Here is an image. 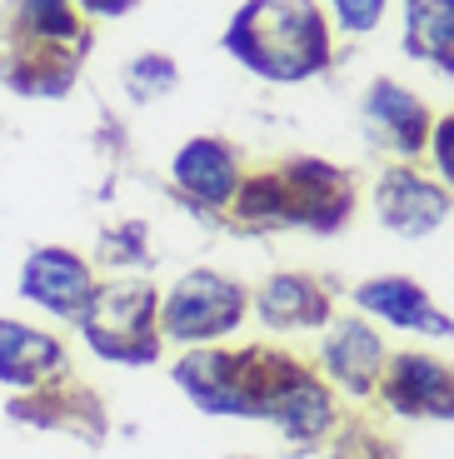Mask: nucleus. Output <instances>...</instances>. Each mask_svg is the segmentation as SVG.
<instances>
[{
    "label": "nucleus",
    "mask_w": 454,
    "mask_h": 459,
    "mask_svg": "<svg viewBox=\"0 0 454 459\" xmlns=\"http://www.w3.org/2000/svg\"><path fill=\"white\" fill-rule=\"evenodd\" d=\"M329 355V369L350 385V390H370V379H375L380 359H385V344H380L375 330H364L360 320H345L335 330V340L325 344Z\"/></svg>",
    "instance_id": "ddd939ff"
},
{
    "label": "nucleus",
    "mask_w": 454,
    "mask_h": 459,
    "mask_svg": "<svg viewBox=\"0 0 454 459\" xmlns=\"http://www.w3.org/2000/svg\"><path fill=\"white\" fill-rule=\"evenodd\" d=\"M360 310L380 315L385 325L395 330H420V334H454V320L450 315L434 310V299L424 295L420 285H409V280H370L360 285Z\"/></svg>",
    "instance_id": "9d476101"
},
{
    "label": "nucleus",
    "mask_w": 454,
    "mask_h": 459,
    "mask_svg": "<svg viewBox=\"0 0 454 459\" xmlns=\"http://www.w3.org/2000/svg\"><path fill=\"white\" fill-rule=\"evenodd\" d=\"M375 210L395 235H409V240H420V235H434L450 215V195H444L440 185L420 180V175L409 170H389L375 190Z\"/></svg>",
    "instance_id": "6e6552de"
},
{
    "label": "nucleus",
    "mask_w": 454,
    "mask_h": 459,
    "mask_svg": "<svg viewBox=\"0 0 454 459\" xmlns=\"http://www.w3.org/2000/svg\"><path fill=\"white\" fill-rule=\"evenodd\" d=\"M329 11H335V25L350 35H364L375 30L380 15H385V0H329Z\"/></svg>",
    "instance_id": "f3484780"
},
{
    "label": "nucleus",
    "mask_w": 454,
    "mask_h": 459,
    "mask_svg": "<svg viewBox=\"0 0 454 459\" xmlns=\"http://www.w3.org/2000/svg\"><path fill=\"white\" fill-rule=\"evenodd\" d=\"M65 365H70V355H65L60 334H50L46 325L0 315V385L5 390L40 394L65 375Z\"/></svg>",
    "instance_id": "39448f33"
},
{
    "label": "nucleus",
    "mask_w": 454,
    "mask_h": 459,
    "mask_svg": "<svg viewBox=\"0 0 454 459\" xmlns=\"http://www.w3.org/2000/svg\"><path fill=\"white\" fill-rule=\"evenodd\" d=\"M80 340L115 365H150L160 355V299L140 280H105L75 320Z\"/></svg>",
    "instance_id": "f03ea898"
},
{
    "label": "nucleus",
    "mask_w": 454,
    "mask_h": 459,
    "mask_svg": "<svg viewBox=\"0 0 454 459\" xmlns=\"http://www.w3.org/2000/svg\"><path fill=\"white\" fill-rule=\"evenodd\" d=\"M15 56H75L85 50V21L75 0H11Z\"/></svg>",
    "instance_id": "423d86ee"
},
{
    "label": "nucleus",
    "mask_w": 454,
    "mask_h": 459,
    "mask_svg": "<svg viewBox=\"0 0 454 459\" xmlns=\"http://www.w3.org/2000/svg\"><path fill=\"white\" fill-rule=\"evenodd\" d=\"M364 135L389 155H420L430 145V115L420 95H409L395 81H375L364 95Z\"/></svg>",
    "instance_id": "0eeeda50"
},
{
    "label": "nucleus",
    "mask_w": 454,
    "mask_h": 459,
    "mask_svg": "<svg viewBox=\"0 0 454 459\" xmlns=\"http://www.w3.org/2000/svg\"><path fill=\"white\" fill-rule=\"evenodd\" d=\"M95 255H100V264H110V270L140 264V255H145V230H140V225H115V230H105L100 245H95Z\"/></svg>",
    "instance_id": "dca6fc26"
},
{
    "label": "nucleus",
    "mask_w": 454,
    "mask_h": 459,
    "mask_svg": "<svg viewBox=\"0 0 454 459\" xmlns=\"http://www.w3.org/2000/svg\"><path fill=\"white\" fill-rule=\"evenodd\" d=\"M385 394L399 414H434V420L454 414V375L444 365H434V359H420V355L399 359Z\"/></svg>",
    "instance_id": "9b49d317"
},
{
    "label": "nucleus",
    "mask_w": 454,
    "mask_h": 459,
    "mask_svg": "<svg viewBox=\"0 0 454 459\" xmlns=\"http://www.w3.org/2000/svg\"><path fill=\"white\" fill-rule=\"evenodd\" d=\"M260 315L270 325H319L325 320V299L310 290V280L280 275L260 290Z\"/></svg>",
    "instance_id": "4468645a"
},
{
    "label": "nucleus",
    "mask_w": 454,
    "mask_h": 459,
    "mask_svg": "<svg viewBox=\"0 0 454 459\" xmlns=\"http://www.w3.org/2000/svg\"><path fill=\"white\" fill-rule=\"evenodd\" d=\"M140 0H75L80 15H91V21H120V15H130Z\"/></svg>",
    "instance_id": "a211bd4d"
},
{
    "label": "nucleus",
    "mask_w": 454,
    "mask_h": 459,
    "mask_svg": "<svg viewBox=\"0 0 454 459\" xmlns=\"http://www.w3.org/2000/svg\"><path fill=\"white\" fill-rule=\"evenodd\" d=\"M405 50L454 75V0H405Z\"/></svg>",
    "instance_id": "f8f14e48"
},
{
    "label": "nucleus",
    "mask_w": 454,
    "mask_h": 459,
    "mask_svg": "<svg viewBox=\"0 0 454 459\" xmlns=\"http://www.w3.org/2000/svg\"><path fill=\"white\" fill-rule=\"evenodd\" d=\"M245 315V295L240 285L210 275V270H190L170 285V295L160 299V334L175 344H205L215 334H230Z\"/></svg>",
    "instance_id": "7ed1b4c3"
},
{
    "label": "nucleus",
    "mask_w": 454,
    "mask_h": 459,
    "mask_svg": "<svg viewBox=\"0 0 454 459\" xmlns=\"http://www.w3.org/2000/svg\"><path fill=\"white\" fill-rule=\"evenodd\" d=\"M434 160H440L444 180L454 185V115H444L440 130H434Z\"/></svg>",
    "instance_id": "6ab92c4d"
},
{
    "label": "nucleus",
    "mask_w": 454,
    "mask_h": 459,
    "mask_svg": "<svg viewBox=\"0 0 454 459\" xmlns=\"http://www.w3.org/2000/svg\"><path fill=\"white\" fill-rule=\"evenodd\" d=\"M225 50L255 75L305 81L329 60V35L315 0H250L225 30Z\"/></svg>",
    "instance_id": "f257e3e1"
},
{
    "label": "nucleus",
    "mask_w": 454,
    "mask_h": 459,
    "mask_svg": "<svg viewBox=\"0 0 454 459\" xmlns=\"http://www.w3.org/2000/svg\"><path fill=\"white\" fill-rule=\"evenodd\" d=\"M95 285H100L95 280V264L80 250H70V245H35L21 260V280H15L25 305L35 315H46V320H60V325L80 320V310L91 305Z\"/></svg>",
    "instance_id": "20e7f679"
},
{
    "label": "nucleus",
    "mask_w": 454,
    "mask_h": 459,
    "mask_svg": "<svg viewBox=\"0 0 454 459\" xmlns=\"http://www.w3.org/2000/svg\"><path fill=\"white\" fill-rule=\"evenodd\" d=\"M175 81H180V75H175L170 56H135L126 65V91H130V100H140V105L170 95Z\"/></svg>",
    "instance_id": "2eb2a0df"
},
{
    "label": "nucleus",
    "mask_w": 454,
    "mask_h": 459,
    "mask_svg": "<svg viewBox=\"0 0 454 459\" xmlns=\"http://www.w3.org/2000/svg\"><path fill=\"white\" fill-rule=\"evenodd\" d=\"M170 175H175V185H180L185 195L205 200V205H225V200L240 190L235 150H230L225 140H215V135H195L190 145L175 150Z\"/></svg>",
    "instance_id": "1a4fd4ad"
}]
</instances>
